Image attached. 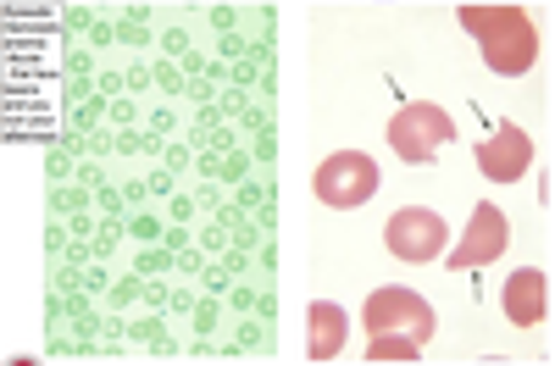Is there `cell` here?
Segmentation results:
<instances>
[{
  "label": "cell",
  "mask_w": 555,
  "mask_h": 366,
  "mask_svg": "<svg viewBox=\"0 0 555 366\" xmlns=\"http://www.w3.org/2000/svg\"><path fill=\"white\" fill-rule=\"evenodd\" d=\"M528 167H533V140L517 122H500L489 140H478V172L489 183H517Z\"/></svg>",
  "instance_id": "cell-7"
},
{
  "label": "cell",
  "mask_w": 555,
  "mask_h": 366,
  "mask_svg": "<svg viewBox=\"0 0 555 366\" xmlns=\"http://www.w3.org/2000/svg\"><path fill=\"white\" fill-rule=\"evenodd\" d=\"M361 323H366V339H373V334H405V339H416V344H428L434 328H439V316H434V305L416 295V289L389 284V289L366 295Z\"/></svg>",
  "instance_id": "cell-3"
},
{
  "label": "cell",
  "mask_w": 555,
  "mask_h": 366,
  "mask_svg": "<svg viewBox=\"0 0 555 366\" xmlns=\"http://www.w3.org/2000/svg\"><path fill=\"white\" fill-rule=\"evenodd\" d=\"M450 140H455L450 112H439V106H428V101H411V106H400V112L389 117V151H395L400 161H411V167L434 161Z\"/></svg>",
  "instance_id": "cell-4"
},
{
  "label": "cell",
  "mask_w": 555,
  "mask_h": 366,
  "mask_svg": "<svg viewBox=\"0 0 555 366\" xmlns=\"http://www.w3.org/2000/svg\"><path fill=\"white\" fill-rule=\"evenodd\" d=\"M345 339H350V316H345V305H334V300H311V311H306V355H311V361H334V355L345 350Z\"/></svg>",
  "instance_id": "cell-9"
},
{
  "label": "cell",
  "mask_w": 555,
  "mask_h": 366,
  "mask_svg": "<svg viewBox=\"0 0 555 366\" xmlns=\"http://www.w3.org/2000/svg\"><path fill=\"white\" fill-rule=\"evenodd\" d=\"M416 339H405V334H373L366 339V361H378V366H395V361H416Z\"/></svg>",
  "instance_id": "cell-10"
},
{
  "label": "cell",
  "mask_w": 555,
  "mask_h": 366,
  "mask_svg": "<svg viewBox=\"0 0 555 366\" xmlns=\"http://www.w3.org/2000/svg\"><path fill=\"white\" fill-rule=\"evenodd\" d=\"M384 245L400 256V261H439L450 250V227L439 211L428 206H400L384 227Z\"/></svg>",
  "instance_id": "cell-5"
},
{
  "label": "cell",
  "mask_w": 555,
  "mask_h": 366,
  "mask_svg": "<svg viewBox=\"0 0 555 366\" xmlns=\"http://www.w3.org/2000/svg\"><path fill=\"white\" fill-rule=\"evenodd\" d=\"M505 245H512V222H505V211H500L494 200H483V206H473L467 234H461V245L450 250V272L489 266V261H500Z\"/></svg>",
  "instance_id": "cell-6"
},
{
  "label": "cell",
  "mask_w": 555,
  "mask_h": 366,
  "mask_svg": "<svg viewBox=\"0 0 555 366\" xmlns=\"http://www.w3.org/2000/svg\"><path fill=\"white\" fill-rule=\"evenodd\" d=\"M461 28L478 39L483 67L500 78H517L539 62V28L522 6H461Z\"/></svg>",
  "instance_id": "cell-1"
},
{
  "label": "cell",
  "mask_w": 555,
  "mask_h": 366,
  "mask_svg": "<svg viewBox=\"0 0 555 366\" xmlns=\"http://www.w3.org/2000/svg\"><path fill=\"white\" fill-rule=\"evenodd\" d=\"M378 161L366 156V151H334L328 161H322L317 172H311V189H317V200L322 206H334V211H356V206H366L378 195Z\"/></svg>",
  "instance_id": "cell-2"
},
{
  "label": "cell",
  "mask_w": 555,
  "mask_h": 366,
  "mask_svg": "<svg viewBox=\"0 0 555 366\" xmlns=\"http://www.w3.org/2000/svg\"><path fill=\"white\" fill-rule=\"evenodd\" d=\"M500 305H505V316H512L517 328H539L550 316V272H539V266L512 272V278L500 284Z\"/></svg>",
  "instance_id": "cell-8"
}]
</instances>
